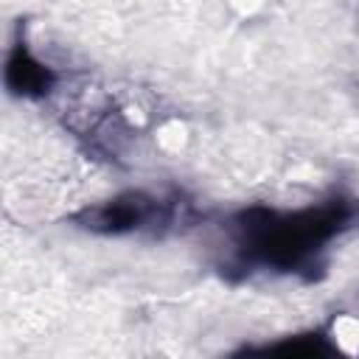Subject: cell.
I'll return each mask as SVG.
<instances>
[{
	"label": "cell",
	"instance_id": "cell-1",
	"mask_svg": "<svg viewBox=\"0 0 359 359\" xmlns=\"http://www.w3.org/2000/svg\"><path fill=\"white\" fill-rule=\"evenodd\" d=\"M356 222L359 196L342 191L300 208L247 205L224 219L222 272L227 278L272 272L314 280L325 269L331 244Z\"/></svg>",
	"mask_w": 359,
	"mask_h": 359
},
{
	"label": "cell",
	"instance_id": "cell-2",
	"mask_svg": "<svg viewBox=\"0 0 359 359\" xmlns=\"http://www.w3.org/2000/svg\"><path fill=\"white\" fill-rule=\"evenodd\" d=\"M202 219L194 199L180 191H123L115 194L98 205H87L79 213L70 216V222L79 230H87L93 236H168L185 227H194Z\"/></svg>",
	"mask_w": 359,
	"mask_h": 359
},
{
	"label": "cell",
	"instance_id": "cell-3",
	"mask_svg": "<svg viewBox=\"0 0 359 359\" xmlns=\"http://www.w3.org/2000/svg\"><path fill=\"white\" fill-rule=\"evenodd\" d=\"M6 87L17 98H45L56 87L53 67H48L31 53L22 34H17L6 59Z\"/></svg>",
	"mask_w": 359,
	"mask_h": 359
}]
</instances>
